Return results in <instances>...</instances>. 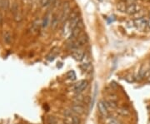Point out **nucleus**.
Returning a JSON list of instances; mask_svg holds the SVG:
<instances>
[{"label": "nucleus", "instance_id": "obj_1", "mask_svg": "<svg viewBox=\"0 0 150 124\" xmlns=\"http://www.w3.org/2000/svg\"><path fill=\"white\" fill-rule=\"evenodd\" d=\"M71 13V8H70V4L68 2H66L63 3V6L62 8V13L61 16L59 18V22L63 23L64 21H66V19L68 18L69 14Z\"/></svg>", "mask_w": 150, "mask_h": 124}, {"label": "nucleus", "instance_id": "obj_2", "mask_svg": "<svg viewBox=\"0 0 150 124\" xmlns=\"http://www.w3.org/2000/svg\"><path fill=\"white\" fill-rule=\"evenodd\" d=\"M148 22H149V19L145 16H143L142 18L139 19H136L133 21L134 26L136 27L137 28L143 30L146 27H148Z\"/></svg>", "mask_w": 150, "mask_h": 124}, {"label": "nucleus", "instance_id": "obj_3", "mask_svg": "<svg viewBox=\"0 0 150 124\" xmlns=\"http://www.w3.org/2000/svg\"><path fill=\"white\" fill-rule=\"evenodd\" d=\"M98 111L100 112V114L102 115L103 117L104 118H107L109 116V108L107 107V105L105 103L104 101H100L98 104Z\"/></svg>", "mask_w": 150, "mask_h": 124}, {"label": "nucleus", "instance_id": "obj_4", "mask_svg": "<svg viewBox=\"0 0 150 124\" xmlns=\"http://www.w3.org/2000/svg\"><path fill=\"white\" fill-rule=\"evenodd\" d=\"M88 85H89V83H88L87 80H81L78 83L75 84L74 90L78 93H80V92H82L83 91H84L87 88Z\"/></svg>", "mask_w": 150, "mask_h": 124}, {"label": "nucleus", "instance_id": "obj_5", "mask_svg": "<svg viewBox=\"0 0 150 124\" xmlns=\"http://www.w3.org/2000/svg\"><path fill=\"white\" fill-rule=\"evenodd\" d=\"M71 56H72L75 60L79 61V62L83 61V60L84 59V58H85V54H84V52H83L81 49H76V50L72 51V52H71Z\"/></svg>", "mask_w": 150, "mask_h": 124}, {"label": "nucleus", "instance_id": "obj_6", "mask_svg": "<svg viewBox=\"0 0 150 124\" xmlns=\"http://www.w3.org/2000/svg\"><path fill=\"white\" fill-rule=\"evenodd\" d=\"M140 11H141V7L136 4V3H134V4L128 6L127 10H126V13H128L129 15H135Z\"/></svg>", "mask_w": 150, "mask_h": 124}, {"label": "nucleus", "instance_id": "obj_7", "mask_svg": "<svg viewBox=\"0 0 150 124\" xmlns=\"http://www.w3.org/2000/svg\"><path fill=\"white\" fill-rule=\"evenodd\" d=\"M71 110L74 113H77V114H83L84 113V107H83L82 105L78 104V103H76V104H74L72 107H71Z\"/></svg>", "mask_w": 150, "mask_h": 124}, {"label": "nucleus", "instance_id": "obj_8", "mask_svg": "<svg viewBox=\"0 0 150 124\" xmlns=\"http://www.w3.org/2000/svg\"><path fill=\"white\" fill-rule=\"evenodd\" d=\"M40 25H42V23H40V21L39 20H36V21H34V23H33V24H32V26L31 28H29V33H35L38 32V30H39V27Z\"/></svg>", "mask_w": 150, "mask_h": 124}, {"label": "nucleus", "instance_id": "obj_9", "mask_svg": "<svg viewBox=\"0 0 150 124\" xmlns=\"http://www.w3.org/2000/svg\"><path fill=\"white\" fill-rule=\"evenodd\" d=\"M81 21L80 19V17L78 16V17H76L74 19H70L69 20V28H70V30L72 31L73 29H74L76 27L78 26V24L79 23V22Z\"/></svg>", "mask_w": 150, "mask_h": 124}, {"label": "nucleus", "instance_id": "obj_10", "mask_svg": "<svg viewBox=\"0 0 150 124\" xmlns=\"http://www.w3.org/2000/svg\"><path fill=\"white\" fill-rule=\"evenodd\" d=\"M105 103L107 105L108 108L113 109V110L116 109L117 107H118V104H117L116 100H114V99H111V98H110L109 100L105 101Z\"/></svg>", "mask_w": 150, "mask_h": 124}, {"label": "nucleus", "instance_id": "obj_11", "mask_svg": "<svg viewBox=\"0 0 150 124\" xmlns=\"http://www.w3.org/2000/svg\"><path fill=\"white\" fill-rule=\"evenodd\" d=\"M117 112L118 115L122 116V117H127V116H129L130 112L128 108L126 107H119L117 109Z\"/></svg>", "mask_w": 150, "mask_h": 124}, {"label": "nucleus", "instance_id": "obj_12", "mask_svg": "<svg viewBox=\"0 0 150 124\" xmlns=\"http://www.w3.org/2000/svg\"><path fill=\"white\" fill-rule=\"evenodd\" d=\"M146 74H147V71L145 70V68H144L143 67H142V68L139 69L138 73V75H137V79L139 80V81L143 80L144 78H146Z\"/></svg>", "mask_w": 150, "mask_h": 124}, {"label": "nucleus", "instance_id": "obj_13", "mask_svg": "<svg viewBox=\"0 0 150 124\" xmlns=\"http://www.w3.org/2000/svg\"><path fill=\"white\" fill-rule=\"evenodd\" d=\"M50 23H51V15L48 13V14H47V15L44 17V19L43 20V22H42V27H43V28H47V27L49 25Z\"/></svg>", "mask_w": 150, "mask_h": 124}, {"label": "nucleus", "instance_id": "obj_14", "mask_svg": "<svg viewBox=\"0 0 150 124\" xmlns=\"http://www.w3.org/2000/svg\"><path fill=\"white\" fill-rule=\"evenodd\" d=\"M58 48H54V49L50 52V53L47 56V59H48V61H53V60L56 58V56H57V54H58Z\"/></svg>", "mask_w": 150, "mask_h": 124}, {"label": "nucleus", "instance_id": "obj_15", "mask_svg": "<svg viewBox=\"0 0 150 124\" xmlns=\"http://www.w3.org/2000/svg\"><path fill=\"white\" fill-rule=\"evenodd\" d=\"M3 41L7 44H9L11 43V41H12V35H11V33H9V32L7 31V32H5V33H3Z\"/></svg>", "mask_w": 150, "mask_h": 124}, {"label": "nucleus", "instance_id": "obj_16", "mask_svg": "<svg viewBox=\"0 0 150 124\" xmlns=\"http://www.w3.org/2000/svg\"><path fill=\"white\" fill-rule=\"evenodd\" d=\"M117 8H118V9L119 11L126 13V10H127L128 5H127V4H126L125 3H123V2H121V3H118V4L117 5Z\"/></svg>", "mask_w": 150, "mask_h": 124}, {"label": "nucleus", "instance_id": "obj_17", "mask_svg": "<svg viewBox=\"0 0 150 124\" xmlns=\"http://www.w3.org/2000/svg\"><path fill=\"white\" fill-rule=\"evenodd\" d=\"M58 23H60L59 19L57 16H54L51 19V26L53 28H56V27L58 25Z\"/></svg>", "mask_w": 150, "mask_h": 124}, {"label": "nucleus", "instance_id": "obj_18", "mask_svg": "<svg viewBox=\"0 0 150 124\" xmlns=\"http://www.w3.org/2000/svg\"><path fill=\"white\" fill-rule=\"evenodd\" d=\"M80 68H81V69H82L83 72H87V71H89V70L91 69V64H90V63L85 62V63L81 64Z\"/></svg>", "mask_w": 150, "mask_h": 124}, {"label": "nucleus", "instance_id": "obj_19", "mask_svg": "<svg viewBox=\"0 0 150 124\" xmlns=\"http://www.w3.org/2000/svg\"><path fill=\"white\" fill-rule=\"evenodd\" d=\"M78 16H79V12H78V9H75L73 12L70 13L69 16H68V20L73 19H74L76 17H78Z\"/></svg>", "mask_w": 150, "mask_h": 124}, {"label": "nucleus", "instance_id": "obj_20", "mask_svg": "<svg viewBox=\"0 0 150 124\" xmlns=\"http://www.w3.org/2000/svg\"><path fill=\"white\" fill-rule=\"evenodd\" d=\"M81 123V121L78 117L77 116H73L72 117V124H80Z\"/></svg>", "mask_w": 150, "mask_h": 124}, {"label": "nucleus", "instance_id": "obj_21", "mask_svg": "<svg viewBox=\"0 0 150 124\" xmlns=\"http://www.w3.org/2000/svg\"><path fill=\"white\" fill-rule=\"evenodd\" d=\"M68 78L70 80H75L76 79V74H75V72L74 71H70L69 72H68Z\"/></svg>", "mask_w": 150, "mask_h": 124}, {"label": "nucleus", "instance_id": "obj_22", "mask_svg": "<svg viewBox=\"0 0 150 124\" xmlns=\"http://www.w3.org/2000/svg\"><path fill=\"white\" fill-rule=\"evenodd\" d=\"M108 124H120V123L116 118H109Z\"/></svg>", "mask_w": 150, "mask_h": 124}, {"label": "nucleus", "instance_id": "obj_23", "mask_svg": "<svg viewBox=\"0 0 150 124\" xmlns=\"http://www.w3.org/2000/svg\"><path fill=\"white\" fill-rule=\"evenodd\" d=\"M136 1L137 0H122V2L125 3H126L128 6H129V5H132V4L136 3Z\"/></svg>", "mask_w": 150, "mask_h": 124}, {"label": "nucleus", "instance_id": "obj_24", "mask_svg": "<svg viewBox=\"0 0 150 124\" xmlns=\"http://www.w3.org/2000/svg\"><path fill=\"white\" fill-rule=\"evenodd\" d=\"M48 124H57V120L55 119L54 117H49L48 120Z\"/></svg>", "mask_w": 150, "mask_h": 124}, {"label": "nucleus", "instance_id": "obj_25", "mask_svg": "<svg viewBox=\"0 0 150 124\" xmlns=\"http://www.w3.org/2000/svg\"><path fill=\"white\" fill-rule=\"evenodd\" d=\"M40 3H41L42 7H48L49 0H41Z\"/></svg>", "mask_w": 150, "mask_h": 124}, {"label": "nucleus", "instance_id": "obj_26", "mask_svg": "<svg viewBox=\"0 0 150 124\" xmlns=\"http://www.w3.org/2000/svg\"><path fill=\"white\" fill-rule=\"evenodd\" d=\"M57 0H49V3H48V6H54L55 3H56Z\"/></svg>", "mask_w": 150, "mask_h": 124}, {"label": "nucleus", "instance_id": "obj_27", "mask_svg": "<svg viewBox=\"0 0 150 124\" xmlns=\"http://www.w3.org/2000/svg\"><path fill=\"white\" fill-rule=\"evenodd\" d=\"M146 75H147V79H148V81L150 82V70L147 72V74H146Z\"/></svg>", "mask_w": 150, "mask_h": 124}, {"label": "nucleus", "instance_id": "obj_28", "mask_svg": "<svg viewBox=\"0 0 150 124\" xmlns=\"http://www.w3.org/2000/svg\"><path fill=\"white\" fill-rule=\"evenodd\" d=\"M148 28L149 29H150V18L149 19V22H148Z\"/></svg>", "mask_w": 150, "mask_h": 124}, {"label": "nucleus", "instance_id": "obj_29", "mask_svg": "<svg viewBox=\"0 0 150 124\" xmlns=\"http://www.w3.org/2000/svg\"><path fill=\"white\" fill-rule=\"evenodd\" d=\"M2 23V17H1V15H0V24Z\"/></svg>", "mask_w": 150, "mask_h": 124}, {"label": "nucleus", "instance_id": "obj_30", "mask_svg": "<svg viewBox=\"0 0 150 124\" xmlns=\"http://www.w3.org/2000/svg\"><path fill=\"white\" fill-rule=\"evenodd\" d=\"M149 63H150V59H149Z\"/></svg>", "mask_w": 150, "mask_h": 124}, {"label": "nucleus", "instance_id": "obj_31", "mask_svg": "<svg viewBox=\"0 0 150 124\" xmlns=\"http://www.w3.org/2000/svg\"><path fill=\"white\" fill-rule=\"evenodd\" d=\"M40 1H41V0H40Z\"/></svg>", "mask_w": 150, "mask_h": 124}]
</instances>
